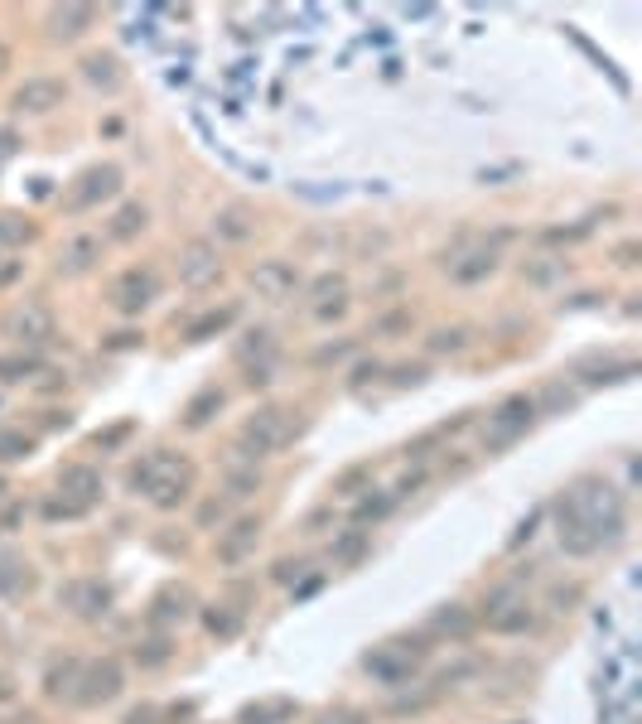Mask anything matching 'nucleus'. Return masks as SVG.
<instances>
[{"label": "nucleus", "instance_id": "obj_1", "mask_svg": "<svg viewBox=\"0 0 642 724\" xmlns=\"http://www.w3.org/2000/svg\"><path fill=\"white\" fill-rule=\"evenodd\" d=\"M194 478H198V469L189 454H179V449H150L136 469H131L126 483H131V493L145 498L155 512H174L179 502H189Z\"/></svg>", "mask_w": 642, "mask_h": 724}, {"label": "nucleus", "instance_id": "obj_2", "mask_svg": "<svg viewBox=\"0 0 642 724\" xmlns=\"http://www.w3.org/2000/svg\"><path fill=\"white\" fill-rule=\"evenodd\" d=\"M560 502L580 517V527L599 541V551L604 546H614L618 536H623V527H628V507H623V493H618L614 483H604L599 474H585L575 478L565 493H560Z\"/></svg>", "mask_w": 642, "mask_h": 724}, {"label": "nucleus", "instance_id": "obj_3", "mask_svg": "<svg viewBox=\"0 0 642 724\" xmlns=\"http://www.w3.org/2000/svg\"><path fill=\"white\" fill-rule=\"evenodd\" d=\"M305 430V420L300 411H290V406H256L252 416L242 420V430H237V454H247V459H271L280 454L285 445H295V435Z\"/></svg>", "mask_w": 642, "mask_h": 724}, {"label": "nucleus", "instance_id": "obj_4", "mask_svg": "<svg viewBox=\"0 0 642 724\" xmlns=\"http://www.w3.org/2000/svg\"><path fill=\"white\" fill-rule=\"evenodd\" d=\"M0 338H10L15 353H34V358H39L58 338L54 309L44 305V300H15V305L0 314Z\"/></svg>", "mask_w": 642, "mask_h": 724}, {"label": "nucleus", "instance_id": "obj_5", "mask_svg": "<svg viewBox=\"0 0 642 724\" xmlns=\"http://www.w3.org/2000/svg\"><path fill=\"white\" fill-rule=\"evenodd\" d=\"M430 657V642L425 638H387L382 647H372L363 657V667L382 681V686H406L416 667Z\"/></svg>", "mask_w": 642, "mask_h": 724}, {"label": "nucleus", "instance_id": "obj_6", "mask_svg": "<svg viewBox=\"0 0 642 724\" xmlns=\"http://www.w3.org/2000/svg\"><path fill=\"white\" fill-rule=\"evenodd\" d=\"M121 184H126V174H121V165H112V160H102V165H87L68 189H63V213H92V208H102V203H112L116 194H121Z\"/></svg>", "mask_w": 642, "mask_h": 724}, {"label": "nucleus", "instance_id": "obj_7", "mask_svg": "<svg viewBox=\"0 0 642 724\" xmlns=\"http://www.w3.org/2000/svg\"><path fill=\"white\" fill-rule=\"evenodd\" d=\"M478 623H488V633H503V638H522V633H536V609L527 604V594L517 585H498L488 599H483V613Z\"/></svg>", "mask_w": 642, "mask_h": 724}, {"label": "nucleus", "instance_id": "obj_8", "mask_svg": "<svg viewBox=\"0 0 642 724\" xmlns=\"http://www.w3.org/2000/svg\"><path fill=\"white\" fill-rule=\"evenodd\" d=\"M126 691V667H121V657H92L83 662L78 671V686H73V705H83V710H97V705H112L116 696Z\"/></svg>", "mask_w": 642, "mask_h": 724}, {"label": "nucleus", "instance_id": "obj_9", "mask_svg": "<svg viewBox=\"0 0 642 724\" xmlns=\"http://www.w3.org/2000/svg\"><path fill=\"white\" fill-rule=\"evenodd\" d=\"M531 425H536V401H531L527 391H517V396H507V401H498V406L488 411V435H483V449H488V454H498V449L517 445Z\"/></svg>", "mask_w": 642, "mask_h": 724}, {"label": "nucleus", "instance_id": "obj_10", "mask_svg": "<svg viewBox=\"0 0 642 724\" xmlns=\"http://www.w3.org/2000/svg\"><path fill=\"white\" fill-rule=\"evenodd\" d=\"M160 300V271L155 266H126L121 276L112 280V290H107V305L116 314H140V309H150Z\"/></svg>", "mask_w": 642, "mask_h": 724}, {"label": "nucleus", "instance_id": "obj_11", "mask_svg": "<svg viewBox=\"0 0 642 724\" xmlns=\"http://www.w3.org/2000/svg\"><path fill=\"white\" fill-rule=\"evenodd\" d=\"M58 604L73 613V618H83V623H97V618L112 613V585H107V580H92V575H78V580L58 585Z\"/></svg>", "mask_w": 642, "mask_h": 724}, {"label": "nucleus", "instance_id": "obj_12", "mask_svg": "<svg viewBox=\"0 0 642 724\" xmlns=\"http://www.w3.org/2000/svg\"><path fill=\"white\" fill-rule=\"evenodd\" d=\"M102 493H107L102 469H92V464H63L58 469V502H68L78 517H87L102 502Z\"/></svg>", "mask_w": 642, "mask_h": 724}, {"label": "nucleus", "instance_id": "obj_13", "mask_svg": "<svg viewBox=\"0 0 642 724\" xmlns=\"http://www.w3.org/2000/svg\"><path fill=\"white\" fill-rule=\"evenodd\" d=\"M179 280H184L189 290H208V285H218V280H223V256H218V242L194 237L189 247L179 251Z\"/></svg>", "mask_w": 642, "mask_h": 724}, {"label": "nucleus", "instance_id": "obj_14", "mask_svg": "<svg viewBox=\"0 0 642 724\" xmlns=\"http://www.w3.org/2000/svg\"><path fill=\"white\" fill-rule=\"evenodd\" d=\"M252 290L271 305H285L295 290H300V266L295 261H280V256H266L252 266Z\"/></svg>", "mask_w": 642, "mask_h": 724}, {"label": "nucleus", "instance_id": "obj_15", "mask_svg": "<svg viewBox=\"0 0 642 724\" xmlns=\"http://www.w3.org/2000/svg\"><path fill=\"white\" fill-rule=\"evenodd\" d=\"M102 251H107V237H97V232H73V237L63 242V251H58V276L78 280V276H87V271H97Z\"/></svg>", "mask_w": 642, "mask_h": 724}, {"label": "nucleus", "instance_id": "obj_16", "mask_svg": "<svg viewBox=\"0 0 642 724\" xmlns=\"http://www.w3.org/2000/svg\"><path fill=\"white\" fill-rule=\"evenodd\" d=\"M63 97H68V87L58 83V78H25V83L15 87L10 107L20 116H49L63 107Z\"/></svg>", "mask_w": 642, "mask_h": 724}, {"label": "nucleus", "instance_id": "obj_17", "mask_svg": "<svg viewBox=\"0 0 642 724\" xmlns=\"http://www.w3.org/2000/svg\"><path fill=\"white\" fill-rule=\"evenodd\" d=\"M92 25H97V5H54L44 15V29L54 44H78Z\"/></svg>", "mask_w": 642, "mask_h": 724}, {"label": "nucleus", "instance_id": "obj_18", "mask_svg": "<svg viewBox=\"0 0 642 724\" xmlns=\"http://www.w3.org/2000/svg\"><path fill=\"white\" fill-rule=\"evenodd\" d=\"M256 541H261V517H237V522H227L218 531V560L223 565H242L256 551Z\"/></svg>", "mask_w": 642, "mask_h": 724}, {"label": "nucleus", "instance_id": "obj_19", "mask_svg": "<svg viewBox=\"0 0 642 724\" xmlns=\"http://www.w3.org/2000/svg\"><path fill=\"white\" fill-rule=\"evenodd\" d=\"M474 628H478V613L469 604H440V609L430 613V623H425L430 638H449V642H469Z\"/></svg>", "mask_w": 642, "mask_h": 724}, {"label": "nucleus", "instance_id": "obj_20", "mask_svg": "<svg viewBox=\"0 0 642 724\" xmlns=\"http://www.w3.org/2000/svg\"><path fill=\"white\" fill-rule=\"evenodd\" d=\"M252 232H256V208L252 203H223L218 213H213V237L218 242H252Z\"/></svg>", "mask_w": 642, "mask_h": 724}, {"label": "nucleus", "instance_id": "obj_21", "mask_svg": "<svg viewBox=\"0 0 642 724\" xmlns=\"http://www.w3.org/2000/svg\"><path fill=\"white\" fill-rule=\"evenodd\" d=\"M34 585H39V575H34V565H29L20 551H0V599H25V594H34Z\"/></svg>", "mask_w": 642, "mask_h": 724}, {"label": "nucleus", "instance_id": "obj_22", "mask_svg": "<svg viewBox=\"0 0 642 724\" xmlns=\"http://www.w3.org/2000/svg\"><path fill=\"white\" fill-rule=\"evenodd\" d=\"M189 618H194V594L184 585H169L165 594H155V604H150L155 628H174V623H189Z\"/></svg>", "mask_w": 642, "mask_h": 724}, {"label": "nucleus", "instance_id": "obj_23", "mask_svg": "<svg viewBox=\"0 0 642 724\" xmlns=\"http://www.w3.org/2000/svg\"><path fill=\"white\" fill-rule=\"evenodd\" d=\"M309 305H314V314L319 319H338L343 309H348V280L343 276H319L314 285H309Z\"/></svg>", "mask_w": 642, "mask_h": 724}, {"label": "nucleus", "instance_id": "obj_24", "mask_svg": "<svg viewBox=\"0 0 642 724\" xmlns=\"http://www.w3.org/2000/svg\"><path fill=\"white\" fill-rule=\"evenodd\" d=\"M237 314H242V309L232 305V300H227V305H218V309H203L198 319H189V324H184V338H189V343H208V338L227 334V329L237 324Z\"/></svg>", "mask_w": 642, "mask_h": 724}, {"label": "nucleus", "instance_id": "obj_25", "mask_svg": "<svg viewBox=\"0 0 642 724\" xmlns=\"http://www.w3.org/2000/svg\"><path fill=\"white\" fill-rule=\"evenodd\" d=\"M145 227H150V208H145L140 198H131V203H121L112 218H107V242H136Z\"/></svg>", "mask_w": 642, "mask_h": 724}, {"label": "nucleus", "instance_id": "obj_26", "mask_svg": "<svg viewBox=\"0 0 642 724\" xmlns=\"http://www.w3.org/2000/svg\"><path fill=\"white\" fill-rule=\"evenodd\" d=\"M83 78L112 97V92H121V87H126V68H121V58H116V54H107V49H102V54H87L83 58Z\"/></svg>", "mask_w": 642, "mask_h": 724}, {"label": "nucleus", "instance_id": "obj_27", "mask_svg": "<svg viewBox=\"0 0 642 724\" xmlns=\"http://www.w3.org/2000/svg\"><path fill=\"white\" fill-rule=\"evenodd\" d=\"M256 488H261V464L232 449V459H227V502L252 498Z\"/></svg>", "mask_w": 642, "mask_h": 724}, {"label": "nucleus", "instance_id": "obj_28", "mask_svg": "<svg viewBox=\"0 0 642 724\" xmlns=\"http://www.w3.org/2000/svg\"><path fill=\"white\" fill-rule=\"evenodd\" d=\"M498 271V251L493 247H474L464 251L459 261H449V276L459 280V285H478V280H488Z\"/></svg>", "mask_w": 642, "mask_h": 724}, {"label": "nucleus", "instance_id": "obj_29", "mask_svg": "<svg viewBox=\"0 0 642 724\" xmlns=\"http://www.w3.org/2000/svg\"><path fill=\"white\" fill-rule=\"evenodd\" d=\"M536 401V416H565V411H575L580 406V387L575 382H565V377H551L541 396H531Z\"/></svg>", "mask_w": 642, "mask_h": 724}, {"label": "nucleus", "instance_id": "obj_30", "mask_svg": "<svg viewBox=\"0 0 642 724\" xmlns=\"http://www.w3.org/2000/svg\"><path fill=\"white\" fill-rule=\"evenodd\" d=\"M638 372L633 358H618V362H580V387H614V382H628Z\"/></svg>", "mask_w": 642, "mask_h": 724}, {"label": "nucleus", "instance_id": "obj_31", "mask_svg": "<svg viewBox=\"0 0 642 724\" xmlns=\"http://www.w3.org/2000/svg\"><path fill=\"white\" fill-rule=\"evenodd\" d=\"M223 406H227V391L223 387H203L198 396H189V406H184V416H179V420H184V430H203V425L218 416Z\"/></svg>", "mask_w": 642, "mask_h": 724}, {"label": "nucleus", "instance_id": "obj_32", "mask_svg": "<svg viewBox=\"0 0 642 724\" xmlns=\"http://www.w3.org/2000/svg\"><path fill=\"white\" fill-rule=\"evenodd\" d=\"M203 628H208L218 642H232L242 633V609H232V604H208V609H203Z\"/></svg>", "mask_w": 642, "mask_h": 724}, {"label": "nucleus", "instance_id": "obj_33", "mask_svg": "<svg viewBox=\"0 0 642 724\" xmlns=\"http://www.w3.org/2000/svg\"><path fill=\"white\" fill-rule=\"evenodd\" d=\"M367 551H372V536H367V527H348V531H343V536L334 541V546H329L334 565H358Z\"/></svg>", "mask_w": 642, "mask_h": 724}, {"label": "nucleus", "instance_id": "obj_34", "mask_svg": "<svg viewBox=\"0 0 642 724\" xmlns=\"http://www.w3.org/2000/svg\"><path fill=\"white\" fill-rule=\"evenodd\" d=\"M174 662V638L169 633H155V638L136 642V667L140 671H160Z\"/></svg>", "mask_w": 642, "mask_h": 724}, {"label": "nucleus", "instance_id": "obj_35", "mask_svg": "<svg viewBox=\"0 0 642 724\" xmlns=\"http://www.w3.org/2000/svg\"><path fill=\"white\" fill-rule=\"evenodd\" d=\"M469 343H474V338H469L464 324H449V329H435V334L425 338V353H435V358H459Z\"/></svg>", "mask_w": 642, "mask_h": 724}, {"label": "nucleus", "instance_id": "obj_36", "mask_svg": "<svg viewBox=\"0 0 642 724\" xmlns=\"http://www.w3.org/2000/svg\"><path fill=\"white\" fill-rule=\"evenodd\" d=\"M271 353H276L271 329H252V334H242V343H237V358H242V367H271Z\"/></svg>", "mask_w": 642, "mask_h": 724}, {"label": "nucleus", "instance_id": "obj_37", "mask_svg": "<svg viewBox=\"0 0 642 724\" xmlns=\"http://www.w3.org/2000/svg\"><path fill=\"white\" fill-rule=\"evenodd\" d=\"M300 715V705L295 700H261V705H252V710H242V724H290Z\"/></svg>", "mask_w": 642, "mask_h": 724}, {"label": "nucleus", "instance_id": "obj_38", "mask_svg": "<svg viewBox=\"0 0 642 724\" xmlns=\"http://www.w3.org/2000/svg\"><path fill=\"white\" fill-rule=\"evenodd\" d=\"M39 367H44V362L34 358V353H0V382H5V387H15V382H29Z\"/></svg>", "mask_w": 642, "mask_h": 724}, {"label": "nucleus", "instance_id": "obj_39", "mask_svg": "<svg viewBox=\"0 0 642 724\" xmlns=\"http://www.w3.org/2000/svg\"><path fill=\"white\" fill-rule=\"evenodd\" d=\"M39 237V227L20 213H0V247H29Z\"/></svg>", "mask_w": 642, "mask_h": 724}, {"label": "nucleus", "instance_id": "obj_40", "mask_svg": "<svg viewBox=\"0 0 642 724\" xmlns=\"http://www.w3.org/2000/svg\"><path fill=\"white\" fill-rule=\"evenodd\" d=\"M391 512H396V493H372V488H367V498H358V507H353L358 527H367V522H382V517H391Z\"/></svg>", "mask_w": 642, "mask_h": 724}, {"label": "nucleus", "instance_id": "obj_41", "mask_svg": "<svg viewBox=\"0 0 642 724\" xmlns=\"http://www.w3.org/2000/svg\"><path fill=\"white\" fill-rule=\"evenodd\" d=\"M78 671H83V662H63V667H54L49 676H44V696H49V700L73 696V686H78Z\"/></svg>", "mask_w": 642, "mask_h": 724}, {"label": "nucleus", "instance_id": "obj_42", "mask_svg": "<svg viewBox=\"0 0 642 724\" xmlns=\"http://www.w3.org/2000/svg\"><path fill=\"white\" fill-rule=\"evenodd\" d=\"M34 454V435L25 430H0V464H20Z\"/></svg>", "mask_w": 642, "mask_h": 724}, {"label": "nucleus", "instance_id": "obj_43", "mask_svg": "<svg viewBox=\"0 0 642 724\" xmlns=\"http://www.w3.org/2000/svg\"><path fill=\"white\" fill-rule=\"evenodd\" d=\"M387 372H391V387L396 391H411V387H425V382H430V367H425V362H396Z\"/></svg>", "mask_w": 642, "mask_h": 724}, {"label": "nucleus", "instance_id": "obj_44", "mask_svg": "<svg viewBox=\"0 0 642 724\" xmlns=\"http://www.w3.org/2000/svg\"><path fill=\"white\" fill-rule=\"evenodd\" d=\"M348 353H358V343H353V338H343V343H324V348L314 353V362H319V367H329V362H343Z\"/></svg>", "mask_w": 642, "mask_h": 724}, {"label": "nucleus", "instance_id": "obj_45", "mask_svg": "<svg viewBox=\"0 0 642 724\" xmlns=\"http://www.w3.org/2000/svg\"><path fill=\"white\" fill-rule=\"evenodd\" d=\"M314 724H367L363 710H353V705H338V710H324Z\"/></svg>", "mask_w": 642, "mask_h": 724}, {"label": "nucleus", "instance_id": "obj_46", "mask_svg": "<svg viewBox=\"0 0 642 724\" xmlns=\"http://www.w3.org/2000/svg\"><path fill=\"white\" fill-rule=\"evenodd\" d=\"M541 261H546V266H522V276H531L536 285H551V280L560 276V266L551 261V256H541Z\"/></svg>", "mask_w": 642, "mask_h": 724}, {"label": "nucleus", "instance_id": "obj_47", "mask_svg": "<svg viewBox=\"0 0 642 724\" xmlns=\"http://www.w3.org/2000/svg\"><path fill=\"white\" fill-rule=\"evenodd\" d=\"M126 348H140V334H136V329H121V334L107 338V353H126Z\"/></svg>", "mask_w": 642, "mask_h": 724}, {"label": "nucleus", "instance_id": "obj_48", "mask_svg": "<svg viewBox=\"0 0 642 724\" xmlns=\"http://www.w3.org/2000/svg\"><path fill=\"white\" fill-rule=\"evenodd\" d=\"M20 271H25V261H10V256L0 251V290H5V285H15V280H20Z\"/></svg>", "mask_w": 642, "mask_h": 724}, {"label": "nucleus", "instance_id": "obj_49", "mask_svg": "<svg viewBox=\"0 0 642 724\" xmlns=\"http://www.w3.org/2000/svg\"><path fill=\"white\" fill-rule=\"evenodd\" d=\"M387 367L382 362H358V372H353V387H367V382H377Z\"/></svg>", "mask_w": 642, "mask_h": 724}, {"label": "nucleus", "instance_id": "obj_50", "mask_svg": "<svg viewBox=\"0 0 642 724\" xmlns=\"http://www.w3.org/2000/svg\"><path fill=\"white\" fill-rule=\"evenodd\" d=\"M223 517H227V498L208 502V507H203V512H198V522H203V527H213V522H218V527H223Z\"/></svg>", "mask_w": 642, "mask_h": 724}, {"label": "nucleus", "instance_id": "obj_51", "mask_svg": "<svg viewBox=\"0 0 642 724\" xmlns=\"http://www.w3.org/2000/svg\"><path fill=\"white\" fill-rule=\"evenodd\" d=\"M131 430H136V425H131V420H126V425H116V430H107V435H97V440H92V445H97V449H112V445H121V440H126V435H131Z\"/></svg>", "mask_w": 642, "mask_h": 724}, {"label": "nucleus", "instance_id": "obj_52", "mask_svg": "<svg viewBox=\"0 0 642 724\" xmlns=\"http://www.w3.org/2000/svg\"><path fill=\"white\" fill-rule=\"evenodd\" d=\"M305 575V560H280L276 565V580H300Z\"/></svg>", "mask_w": 642, "mask_h": 724}, {"label": "nucleus", "instance_id": "obj_53", "mask_svg": "<svg viewBox=\"0 0 642 724\" xmlns=\"http://www.w3.org/2000/svg\"><path fill=\"white\" fill-rule=\"evenodd\" d=\"M536 522H541V512H531L527 522H522V527H517V536H512V541H507V546H512V551H517V546H522V541H531V527H536Z\"/></svg>", "mask_w": 642, "mask_h": 724}, {"label": "nucleus", "instance_id": "obj_54", "mask_svg": "<svg viewBox=\"0 0 642 724\" xmlns=\"http://www.w3.org/2000/svg\"><path fill=\"white\" fill-rule=\"evenodd\" d=\"M160 720V710H155V705H140V710H131V715H126V724H155Z\"/></svg>", "mask_w": 642, "mask_h": 724}, {"label": "nucleus", "instance_id": "obj_55", "mask_svg": "<svg viewBox=\"0 0 642 724\" xmlns=\"http://www.w3.org/2000/svg\"><path fill=\"white\" fill-rule=\"evenodd\" d=\"M633 256H638V242H623V247H618V266H638Z\"/></svg>", "mask_w": 642, "mask_h": 724}, {"label": "nucleus", "instance_id": "obj_56", "mask_svg": "<svg viewBox=\"0 0 642 724\" xmlns=\"http://www.w3.org/2000/svg\"><path fill=\"white\" fill-rule=\"evenodd\" d=\"M5 68H10V44L0 39V78H5Z\"/></svg>", "mask_w": 642, "mask_h": 724}, {"label": "nucleus", "instance_id": "obj_57", "mask_svg": "<svg viewBox=\"0 0 642 724\" xmlns=\"http://www.w3.org/2000/svg\"><path fill=\"white\" fill-rule=\"evenodd\" d=\"M0 493H5V478H0Z\"/></svg>", "mask_w": 642, "mask_h": 724}]
</instances>
